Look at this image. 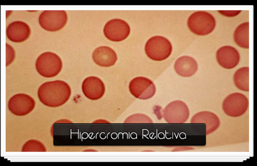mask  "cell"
I'll use <instances>...</instances> for the list:
<instances>
[{
  "instance_id": "obj_1",
  "label": "cell",
  "mask_w": 257,
  "mask_h": 166,
  "mask_svg": "<svg viewBox=\"0 0 257 166\" xmlns=\"http://www.w3.org/2000/svg\"><path fill=\"white\" fill-rule=\"evenodd\" d=\"M71 95V88L62 80L51 81L41 85L38 96L41 103L51 108H57L65 104Z\"/></svg>"
},
{
  "instance_id": "obj_2",
  "label": "cell",
  "mask_w": 257,
  "mask_h": 166,
  "mask_svg": "<svg viewBox=\"0 0 257 166\" xmlns=\"http://www.w3.org/2000/svg\"><path fill=\"white\" fill-rule=\"evenodd\" d=\"M216 20L209 13L199 11L192 14L187 21V26L196 35L205 36L211 34L216 27Z\"/></svg>"
},
{
  "instance_id": "obj_3",
  "label": "cell",
  "mask_w": 257,
  "mask_h": 166,
  "mask_svg": "<svg viewBox=\"0 0 257 166\" xmlns=\"http://www.w3.org/2000/svg\"><path fill=\"white\" fill-rule=\"evenodd\" d=\"M145 53L154 61H163L168 59L173 52V46L166 38L154 36L150 38L145 46Z\"/></svg>"
},
{
  "instance_id": "obj_4",
  "label": "cell",
  "mask_w": 257,
  "mask_h": 166,
  "mask_svg": "<svg viewBox=\"0 0 257 166\" xmlns=\"http://www.w3.org/2000/svg\"><path fill=\"white\" fill-rule=\"evenodd\" d=\"M63 63L61 58L55 53L46 52L42 54L37 59L36 68L43 77H55L61 72Z\"/></svg>"
},
{
  "instance_id": "obj_5",
  "label": "cell",
  "mask_w": 257,
  "mask_h": 166,
  "mask_svg": "<svg viewBox=\"0 0 257 166\" xmlns=\"http://www.w3.org/2000/svg\"><path fill=\"white\" fill-rule=\"evenodd\" d=\"M249 105V100L245 95L235 92L226 97L222 106L227 116L238 117L246 112Z\"/></svg>"
},
{
  "instance_id": "obj_6",
  "label": "cell",
  "mask_w": 257,
  "mask_h": 166,
  "mask_svg": "<svg viewBox=\"0 0 257 166\" xmlns=\"http://www.w3.org/2000/svg\"><path fill=\"white\" fill-rule=\"evenodd\" d=\"M67 21L68 15L64 11H45L39 18L41 28L50 32L61 31L66 26Z\"/></svg>"
},
{
  "instance_id": "obj_7",
  "label": "cell",
  "mask_w": 257,
  "mask_h": 166,
  "mask_svg": "<svg viewBox=\"0 0 257 166\" xmlns=\"http://www.w3.org/2000/svg\"><path fill=\"white\" fill-rule=\"evenodd\" d=\"M163 117L169 123H184L190 117V110L183 101L171 102L163 110Z\"/></svg>"
},
{
  "instance_id": "obj_8",
  "label": "cell",
  "mask_w": 257,
  "mask_h": 166,
  "mask_svg": "<svg viewBox=\"0 0 257 166\" xmlns=\"http://www.w3.org/2000/svg\"><path fill=\"white\" fill-rule=\"evenodd\" d=\"M131 94L140 100L151 99L156 93V87L153 81L142 76L133 79L128 86Z\"/></svg>"
},
{
  "instance_id": "obj_9",
  "label": "cell",
  "mask_w": 257,
  "mask_h": 166,
  "mask_svg": "<svg viewBox=\"0 0 257 166\" xmlns=\"http://www.w3.org/2000/svg\"><path fill=\"white\" fill-rule=\"evenodd\" d=\"M35 107V100L31 96L24 93L15 95L8 102L9 110L17 116H27Z\"/></svg>"
},
{
  "instance_id": "obj_10",
  "label": "cell",
  "mask_w": 257,
  "mask_h": 166,
  "mask_svg": "<svg viewBox=\"0 0 257 166\" xmlns=\"http://www.w3.org/2000/svg\"><path fill=\"white\" fill-rule=\"evenodd\" d=\"M131 28L125 21L113 19L107 23L104 28V34L110 41L119 42L126 39L130 35Z\"/></svg>"
},
{
  "instance_id": "obj_11",
  "label": "cell",
  "mask_w": 257,
  "mask_h": 166,
  "mask_svg": "<svg viewBox=\"0 0 257 166\" xmlns=\"http://www.w3.org/2000/svg\"><path fill=\"white\" fill-rule=\"evenodd\" d=\"M216 56L218 65L227 70L234 69L240 61L238 50L229 46H222L218 49Z\"/></svg>"
},
{
  "instance_id": "obj_12",
  "label": "cell",
  "mask_w": 257,
  "mask_h": 166,
  "mask_svg": "<svg viewBox=\"0 0 257 166\" xmlns=\"http://www.w3.org/2000/svg\"><path fill=\"white\" fill-rule=\"evenodd\" d=\"M81 88L84 96L93 101L101 99L105 92L104 83L96 76H89L85 79Z\"/></svg>"
},
{
  "instance_id": "obj_13",
  "label": "cell",
  "mask_w": 257,
  "mask_h": 166,
  "mask_svg": "<svg viewBox=\"0 0 257 166\" xmlns=\"http://www.w3.org/2000/svg\"><path fill=\"white\" fill-rule=\"evenodd\" d=\"M7 36L9 40L15 43H22L31 36V29L23 21H15L9 25L7 29Z\"/></svg>"
},
{
  "instance_id": "obj_14",
  "label": "cell",
  "mask_w": 257,
  "mask_h": 166,
  "mask_svg": "<svg viewBox=\"0 0 257 166\" xmlns=\"http://www.w3.org/2000/svg\"><path fill=\"white\" fill-rule=\"evenodd\" d=\"M92 57L94 62L102 67L113 66L117 61L116 53L108 46L98 47L94 50Z\"/></svg>"
},
{
  "instance_id": "obj_15",
  "label": "cell",
  "mask_w": 257,
  "mask_h": 166,
  "mask_svg": "<svg viewBox=\"0 0 257 166\" xmlns=\"http://www.w3.org/2000/svg\"><path fill=\"white\" fill-rule=\"evenodd\" d=\"M192 123H205L206 125V134H212L220 125L219 118L213 112L203 111L197 113L191 118Z\"/></svg>"
},
{
  "instance_id": "obj_16",
  "label": "cell",
  "mask_w": 257,
  "mask_h": 166,
  "mask_svg": "<svg viewBox=\"0 0 257 166\" xmlns=\"http://www.w3.org/2000/svg\"><path fill=\"white\" fill-rule=\"evenodd\" d=\"M174 70L178 75L182 77H191L198 70V63L194 58L183 56L179 58L175 62Z\"/></svg>"
},
{
  "instance_id": "obj_17",
  "label": "cell",
  "mask_w": 257,
  "mask_h": 166,
  "mask_svg": "<svg viewBox=\"0 0 257 166\" xmlns=\"http://www.w3.org/2000/svg\"><path fill=\"white\" fill-rule=\"evenodd\" d=\"M234 41L243 49H249V23L241 24L235 30Z\"/></svg>"
},
{
  "instance_id": "obj_18",
  "label": "cell",
  "mask_w": 257,
  "mask_h": 166,
  "mask_svg": "<svg viewBox=\"0 0 257 166\" xmlns=\"http://www.w3.org/2000/svg\"><path fill=\"white\" fill-rule=\"evenodd\" d=\"M233 82L235 87L239 90L249 92V67H242L235 71L233 76Z\"/></svg>"
},
{
  "instance_id": "obj_19",
  "label": "cell",
  "mask_w": 257,
  "mask_h": 166,
  "mask_svg": "<svg viewBox=\"0 0 257 166\" xmlns=\"http://www.w3.org/2000/svg\"><path fill=\"white\" fill-rule=\"evenodd\" d=\"M23 152H46L47 149L44 144L40 140L31 139L26 142L22 148Z\"/></svg>"
},
{
  "instance_id": "obj_20",
  "label": "cell",
  "mask_w": 257,
  "mask_h": 166,
  "mask_svg": "<svg viewBox=\"0 0 257 166\" xmlns=\"http://www.w3.org/2000/svg\"><path fill=\"white\" fill-rule=\"evenodd\" d=\"M125 123H153L151 118L142 113H137L127 117L124 121Z\"/></svg>"
},
{
  "instance_id": "obj_21",
  "label": "cell",
  "mask_w": 257,
  "mask_h": 166,
  "mask_svg": "<svg viewBox=\"0 0 257 166\" xmlns=\"http://www.w3.org/2000/svg\"><path fill=\"white\" fill-rule=\"evenodd\" d=\"M16 58L15 50L12 46L6 44V67L11 65Z\"/></svg>"
},
{
  "instance_id": "obj_22",
  "label": "cell",
  "mask_w": 257,
  "mask_h": 166,
  "mask_svg": "<svg viewBox=\"0 0 257 166\" xmlns=\"http://www.w3.org/2000/svg\"><path fill=\"white\" fill-rule=\"evenodd\" d=\"M222 16L228 17V18H233V17L237 16L241 12V11H218Z\"/></svg>"
}]
</instances>
